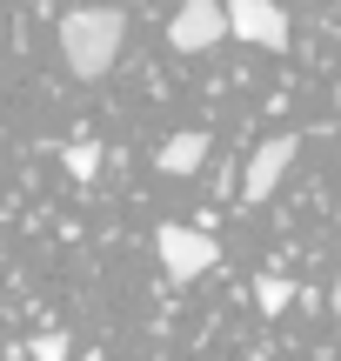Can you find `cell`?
I'll list each match as a JSON object with an SVG mask.
<instances>
[{
  "mask_svg": "<svg viewBox=\"0 0 341 361\" xmlns=\"http://www.w3.org/2000/svg\"><path fill=\"white\" fill-rule=\"evenodd\" d=\"M120 40H128L120 7H67L61 13V61L74 80H101L120 61Z\"/></svg>",
  "mask_w": 341,
  "mask_h": 361,
  "instance_id": "obj_1",
  "label": "cell"
},
{
  "mask_svg": "<svg viewBox=\"0 0 341 361\" xmlns=\"http://www.w3.org/2000/svg\"><path fill=\"white\" fill-rule=\"evenodd\" d=\"M154 255L168 268V281H201V274L221 261V241L208 228H187V221H161L154 228Z\"/></svg>",
  "mask_w": 341,
  "mask_h": 361,
  "instance_id": "obj_2",
  "label": "cell"
},
{
  "mask_svg": "<svg viewBox=\"0 0 341 361\" xmlns=\"http://www.w3.org/2000/svg\"><path fill=\"white\" fill-rule=\"evenodd\" d=\"M168 40H174L181 54L221 47V40H228V7H221V0H181L174 20H168Z\"/></svg>",
  "mask_w": 341,
  "mask_h": 361,
  "instance_id": "obj_3",
  "label": "cell"
},
{
  "mask_svg": "<svg viewBox=\"0 0 341 361\" xmlns=\"http://www.w3.org/2000/svg\"><path fill=\"white\" fill-rule=\"evenodd\" d=\"M221 7H228V34H235V40L268 47V54L288 47V13H281L275 0H221Z\"/></svg>",
  "mask_w": 341,
  "mask_h": 361,
  "instance_id": "obj_4",
  "label": "cell"
},
{
  "mask_svg": "<svg viewBox=\"0 0 341 361\" xmlns=\"http://www.w3.org/2000/svg\"><path fill=\"white\" fill-rule=\"evenodd\" d=\"M294 154H302V141H294V134H275V141H261V147H254V161H248V174H241V201L261 207L268 194L281 188V174L294 168Z\"/></svg>",
  "mask_w": 341,
  "mask_h": 361,
  "instance_id": "obj_5",
  "label": "cell"
},
{
  "mask_svg": "<svg viewBox=\"0 0 341 361\" xmlns=\"http://www.w3.org/2000/svg\"><path fill=\"white\" fill-rule=\"evenodd\" d=\"M201 161H208V134L201 128H181L168 147H161V174H194Z\"/></svg>",
  "mask_w": 341,
  "mask_h": 361,
  "instance_id": "obj_6",
  "label": "cell"
},
{
  "mask_svg": "<svg viewBox=\"0 0 341 361\" xmlns=\"http://www.w3.org/2000/svg\"><path fill=\"white\" fill-rule=\"evenodd\" d=\"M61 161H67V174H74V180H94V174H101V147H94V141H67Z\"/></svg>",
  "mask_w": 341,
  "mask_h": 361,
  "instance_id": "obj_7",
  "label": "cell"
},
{
  "mask_svg": "<svg viewBox=\"0 0 341 361\" xmlns=\"http://www.w3.org/2000/svg\"><path fill=\"white\" fill-rule=\"evenodd\" d=\"M254 301H261V314H281L294 301V288L281 281V274H261V281H254Z\"/></svg>",
  "mask_w": 341,
  "mask_h": 361,
  "instance_id": "obj_8",
  "label": "cell"
},
{
  "mask_svg": "<svg viewBox=\"0 0 341 361\" xmlns=\"http://www.w3.org/2000/svg\"><path fill=\"white\" fill-rule=\"evenodd\" d=\"M34 361H67V335H40L34 341Z\"/></svg>",
  "mask_w": 341,
  "mask_h": 361,
  "instance_id": "obj_9",
  "label": "cell"
},
{
  "mask_svg": "<svg viewBox=\"0 0 341 361\" xmlns=\"http://www.w3.org/2000/svg\"><path fill=\"white\" fill-rule=\"evenodd\" d=\"M328 308H335V322H341V274H335V295H328Z\"/></svg>",
  "mask_w": 341,
  "mask_h": 361,
  "instance_id": "obj_10",
  "label": "cell"
},
{
  "mask_svg": "<svg viewBox=\"0 0 341 361\" xmlns=\"http://www.w3.org/2000/svg\"><path fill=\"white\" fill-rule=\"evenodd\" d=\"M248 361H268V355H248Z\"/></svg>",
  "mask_w": 341,
  "mask_h": 361,
  "instance_id": "obj_11",
  "label": "cell"
}]
</instances>
